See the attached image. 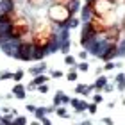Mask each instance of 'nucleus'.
<instances>
[{
  "label": "nucleus",
  "mask_w": 125,
  "mask_h": 125,
  "mask_svg": "<svg viewBox=\"0 0 125 125\" xmlns=\"http://www.w3.org/2000/svg\"><path fill=\"white\" fill-rule=\"evenodd\" d=\"M32 45H34V50H36V54H34V57L39 59L41 55L50 50L52 47L57 45V38H55V32H54V27H52V21H38V25L32 29Z\"/></svg>",
  "instance_id": "f257e3e1"
},
{
  "label": "nucleus",
  "mask_w": 125,
  "mask_h": 125,
  "mask_svg": "<svg viewBox=\"0 0 125 125\" xmlns=\"http://www.w3.org/2000/svg\"><path fill=\"white\" fill-rule=\"evenodd\" d=\"M5 36H7V39H13V41L27 39L32 36V23L29 21L27 16L20 14L14 21L5 25Z\"/></svg>",
  "instance_id": "f03ea898"
},
{
  "label": "nucleus",
  "mask_w": 125,
  "mask_h": 125,
  "mask_svg": "<svg viewBox=\"0 0 125 125\" xmlns=\"http://www.w3.org/2000/svg\"><path fill=\"white\" fill-rule=\"evenodd\" d=\"M47 14H48V20L52 21V23L55 25H66L68 21L72 20V14H73V11L70 9V5H62V4H52L48 7L47 11Z\"/></svg>",
  "instance_id": "7ed1b4c3"
},
{
  "label": "nucleus",
  "mask_w": 125,
  "mask_h": 125,
  "mask_svg": "<svg viewBox=\"0 0 125 125\" xmlns=\"http://www.w3.org/2000/svg\"><path fill=\"white\" fill-rule=\"evenodd\" d=\"M116 7V0H89L86 9L96 16H109Z\"/></svg>",
  "instance_id": "20e7f679"
},
{
  "label": "nucleus",
  "mask_w": 125,
  "mask_h": 125,
  "mask_svg": "<svg viewBox=\"0 0 125 125\" xmlns=\"http://www.w3.org/2000/svg\"><path fill=\"white\" fill-rule=\"evenodd\" d=\"M113 25H115V23H113L107 16H96V14H93L91 18H89V21H88L89 34H95V36H102V34H105Z\"/></svg>",
  "instance_id": "39448f33"
},
{
  "label": "nucleus",
  "mask_w": 125,
  "mask_h": 125,
  "mask_svg": "<svg viewBox=\"0 0 125 125\" xmlns=\"http://www.w3.org/2000/svg\"><path fill=\"white\" fill-rule=\"evenodd\" d=\"M27 2H29L32 7H41V5L45 4V0H27Z\"/></svg>",
  "instance_id": "423d86ee"
},
{
  "label": "nucleus",
  "mask_w": 125,
  "mask_h": 125,
  "mask_svg": "<svg viewBox=\"0 0 125 125\" xmlns=\"http://www.w3.org/2000/svg\"><path fill=\"white\" fill-rule=\"evenodd\" d=\"M52 4H62V5H72L75 0H50Z\"/></svg>",
  "instance_id": "0eeeda50"
},
{
  "label": "nucleus",
  "mask_w": 125,
  "mask_h": 125,
  "mask_svg": "<svg viewBox=\"0 0 125 125\" xmlns=\"http://www.w3.org/2000/svg\"><path fill=\"white\" fill-rule=\"evenodd\" d=\"M14 93H16V96H18V98H23V89H21V86H16L14 88Z\"/></svg>",
  "instance_id": "6e6552de"
},
{
  "label": "nucleus",
  "mask_w": 125,
  "mask_h": 125,
  "mask_svg": "<svg viewBox=\"0 0 125 125\" xmlns=\"http://www.w3.org/2000/svg\"><path fill=\"white\" fill-rule=\"evenodd\" d=\"M45 81H48V79H47V77H43V75H39V77L36 79V81H34V84H32V86H38V84H43Z\"/></svg>",
  "instance_id": "1a4fd4ad"
},
{
  "label": "nucleus",
  "mask_w": 125,
  "mask_h": 125,
  "mask_svg": "<svg viewBox=\"0 0 125 125\" xmlns=\"http://www.w3.org/2000/svg\"><path fill=\"white\" fill-rule=\"evenodd\" d=\"M13 79H14V81H20V79H21V72H18L16 75H13Z\"/></svg>",
  "instance_id": "9d476101"
},
{
  "label": "nucleus",
  "mask_w": 125,
  "mask_h": 125,
  "mask_svg": "<svg viewBox=\"0 0 125 125\" xmlns=\"http://www.w3.org/2000/svg\"><path fill=\"white\" fill-rule=\"evenodd\" d=\"M66 62H68V64H72V62H73V57H72V55H68V57H66Z\"/></svg>",
  "instance_id": "9b49d317"
},
{
  "label": "nucleus",
  "mask_w": 125,
  "mask_h": 125,
  "mask_svg": "<svg viewBox=\"0 0 125 125\" xmlns=\"http://www.w3.org/2000/svg\"><path fill=\"white\" fill-rule=\"evenodd\" d=\"M5 2H7L9 5H14V4H16V0H5Z\"/></svg>",
  "instance_id": "f8f14e48"
},
{
  "label": "nucleus",
  "mask_w": 125,
  "mask_h": 125,
  "mask_svg": "<svg viewBox=\"0 0 125 125\" xmlns=\"http://www.w3.org/2000/svg\"><path fill=\"white\" fill-rule=\"evenodd\" d=\"M122 27H123V31H125V18H123V21H122Z\"/></svg>",
  "instance_id": "ddd939ff"
},
{
  "label": "nucleus",
  "mask_w": 125,
  "mask_h": 125,
  "mask_svg": "<svg viewBox=\"0 0 125 125\" xmlns=\"http://www.w3.org/2000/svg\"><path fill=\"white\" fill-rule=\"evenodd\" d=\"M122 2H125V0H122Z\"/></svg>",
  "instance_id": "4468645a"
}]
</instances>
